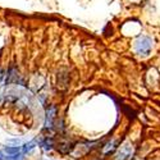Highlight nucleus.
<instances>
[{
  "instance_id": "nucleus-7",
  "label": "nucleus",
  "mask_w": 160,
  "mask_h": 160,
  "mask_svg": "<svg viewBox=\"0 0 160 160\" xmlns=\"http://www.w3.org/2000/svg\"><path fill=\"white\" fill-rule=\"evenodd\" d=\"M35 148H36V143L33 141H31V142H28V143H26V145L22 146V151H23V154H30Z\"/></svg>"
},
{
  "instance_id": "nucleus-1",
  "label": "nucleus",
  "mask_w": 160,
  "mask_h": 160,
  "mask_svg": "<svg viewBox=\"0 0 160 160\" xmlns=\"http://www.w3.org/2000/svg\"><path fill=\"white\" fill-rule=\"evenodd\" d=\"M154 48V40L150 36L141 35L136 38L135 41V51L137 55L141 57H148Z\"/></svg>"
},
{
  "instance_id": "nucleus-8",
  "label": "nucleus",
  "mask_w": 160,
  "mask_h": 160,
  "mask_svg": "<svg viewBox=\"0 0 160 160\" xmlns=\"http://www.w3.org/2000/svg\"><path fill=\"white\" fill-rule=\"evenodd\" d=\"M7 143H13L14 146H17V148H19V145L22 143V141L19 138H9V140H7Z\"/></svg>"
},
{
  "instance_id": "nucleus-2",
  "label": "nucleus",
  "mask_w": 160,
  "mask_h": 160,
  "mask_svg": "<svg viewBox=\"0 0 160 160\" xmlns=\"http://www.w3.org/2000/svg\"><path fill=\"white\" fill-rule=\"evenodd\" d=\"M132 145L129 142L123 143L121 148L118 149V152L114 156V160H129L132 158Z\"/></svg>"
},
{
  "instance_id": "nucleus-4",
  "label": "nucleus",
  "mask_w": 160,
  "mask_h": 160,
  "mask_svg": "<svg viewBox=\"0 0 160 160\" xmlns=\"http://www.w3.org/2000/svg\"><path fill=\"white\" fill-rule=\"evenodd\" d=\"M115 149H117V141H110V142H108V143H106V145L104 146V149H102V154H105V155L112 154Z\"/></svg>"
},
{
  "instance_id": "nucleus-6",
  "label": "nucleus",
  "mask_w": 160,
  "mask_h": 160,
  "mask_svg": "<svg viewBox=\"0 0 160 160\" xmlns=\"http://www.w3.org/2000/svg\"><path fill=\"white\" fill-rule=\"evenodd\" d=\"M40 145L42 146L44 150H51V148H52V140L49 138V137H46V138L40 141Z\"/></svg>"
},
{
  "instance_id": "nucleus-3",
  "label": "nucleus",
  "mask_w": 160,
  "mask_h": 160,
  "mask_svg": "<svg viewBox=\"0 0 160 160\" xmlns=\"http://www.w3.org/2000/svg\"><path fill=\"white\" fill-rule=\"evenodd\" d=\"M57 115V108L54 105H50L46 109V118H45V129H51L54 126V119Z\"/></svg>"
},
{
  "instance_id": "nucleus-5",
  "label": "nucleus",
  "mask_w": 160,
  "mask_h": 160,
  "mask_svg": "<svg viewBox=\"0 0 160 160\" xmlns=\"http://www.w3.org/2000/svg\"><path fill=\"white\" fill-rule=\"evenodd\" d=\"M3 151L7 155H18L21 152V148H17V146H5Z\"/></svg>"
}]
</instances>
